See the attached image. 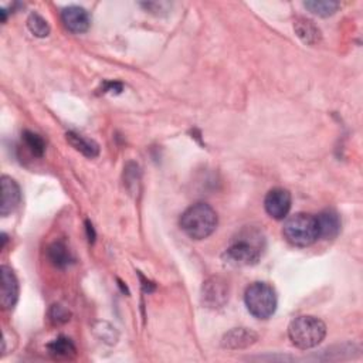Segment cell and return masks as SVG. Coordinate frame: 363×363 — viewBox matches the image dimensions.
Returning a JSON list of instances; mask_svg holds the SVG:
<instances>
[{
  "mask_svg": "<svg viewBox=\"0 0 363 363\" xmlns=\"http://www.w3.org/2000/svg\"><path fill=\"white\" fill-rule=\"evenodd\" d=\"M266 250V237L260 229L245 227L230 241L225 257L233 266H254Z\"/></svg>",
  "mask_w": 363,
  "mask_h": 363,
  "instance_id": "obj_1",
  "label": "cell"
},
{
  "mask_svg": "<svg viewBox=\"0 0 363 363\" xmlns=\"http://www.w3.org/2000/svg\"><path fill=\"white\" fill-rule=\"evenodd\" d=\"M217 213L207 203H196L186 209L180 217V227L193 240L212 236L217 227Z\"/></svg>",
  "mask_w": 363,
  "mask_h": 363,
  "instance_id": "obj_2",
  "label": "cell"
},
{
  "mask_svg": "<svg viewBox=\"0 0 363 363\" xmlns=\"http://www.w3.org/2000/svg\"><path fill=\"white\" fill-rule=\"evenodd\" d=\"M288 337L298 349H313L325 339L326 325L315 317H298L288 326Z\"/></svg>",
  "mask_w": 363,
  "mask_h": 363,
  "instance_id": "obj_3",
  "label": "cell"
},
{
  "mask_svg": "<svg viewBox=\"0 0 363 363\" xmlns=\"http://www.w3.org/2000/svg\"><path fill=\"white\" fill-rule=\"evenodd\" d=\"M284 237L295 247H310L319 239L317 216L297 213L291 216L283 229Z\"/></svg>",
  "mask_w": 363,
  "mask_h": 363,
  "instance_id": "obj_4",
  "label": "cell"
},
{
  "mask_svg": "<svg viewBox=\"0 0 363 363\" xmlns=\"http://www.w3.org/2000/svg\"><path fill=\"white\" fill-rule=\"evenodd\" d=\"M244 302L248 313L257 319H268L277 310L275 290L267 283L251 284L244 294Z\"/></svg>",
  "mask_w": 363,
  "mask_h": 363,
  "instance_id": "obj_5",
  "label": "cell"
},
{
  "mask_svg": "<svg viewBox=\"0 0 363 363\" xmlns=\"http://www.w3.org/2000/svg\"><path fill=\"white\" fill-rule=\"evenodd\" d=\"M202 299L207 308H223L229 301V286L220 277H212L203 284Z\"/></svg>",
  "mask_w": 363,
  "mask_h": 363,
  "instance_id": "obj_6",
  "label": "cell"
},
{
  "mask_svg": "<svg viewBox=\"0 0 363 363\" xmlns=\"http://www.w3.org/2000/svg\"><path fill=\"white\" fill-rule=\"evenodd\" d=\"M291 193L287 189L275 187L267 193L264 207L270 217L275 220H283L288 216L291 210Z\"/></svg>",
  "mask_w": 363,
  "mask_h": 363,
  "instance_id": "obj_7",
  "label": "cell"
},
{
  "mask_svg": "<svg viewBox=\"0 0 363 363\" xmlns=\"http://www.w3.org/2000/svg\"><path fill=\"white\" fill-rule=\"evenodd\" d=\"M62 19L67 29L75 35L86 33L91 26L90 13L80 6H68L63 9Z\"/></svg>",
  "mask_w": 363,
  "mask_h": 363,
  "instance_id": "obj_8",
  "label": "cell"
},
{
  "mask_svg": "<svg viewBox=\"0 0 363 363\" xmlns=\"http://www.w3.org/2000/svg\"><path fill=\"white\" fill-rule=\"evenodd\" d=\"M2 274V292H0V301L5 310H12L19 299V281L13 270L8 266L0 268Z\"/></svg>",
  "mask_w": 363,
  "mask_h": 363,
  "instance_id": "obj_9",
  "label": "cell"
},
{
  "mask_svg": "<svg viewBox=\"0 0 363 363\" xmlns=\"http://www.w3.org/2000/svg\"><path fill=\"white\" fill-rule=\"evenodd\" d=\"M21 202V190L17 182L9 176H2V203L0 214L8 216L13 213Z\"/></svg>",
  "mask_w": 363,
  "mask_h": 363,
  "instance_id": "obj_10",
  "label": "cell"
},
{
  "mask_svg": "<svg viewBox=\"0 0 363 363\" xmlns=\"http://www.w3.org/2000/svg\"><path fill=\"white\" fill-rule=\"evenodd\" d=\"M257 339H259V335L254 331L247 328H234L223 337L221 346L230 351L245 349L251 345H254Z\"/></svg>",
  "mask_w": 363,
  "mask_h": 363,
  "instance_id": "obj_11",
  "label": "cell"
},
{
  "mask_svg": "<svg viewBox=\"0 0 363 363\" xmlns=\"http://www.w3.org/2000/svg\"><path fill=\"white\" fill-rule=\"evenodd\" d=\"M319 239H335L341 232V218L333 210H325L317 216Z\"/></svg>",
  "mask_w": 363,
  "mask_h": 363,
  "instance_id": "obj_12",
  "label": "cell"
},
{
  "mask_svg": "<svg viewBox=\"0 0 363 363\" xmlns=\"http://www.w3.org/2000/svg\"><path fill=\"white\" fill-rule=\"evenodd\" d=\"M67 138V142L80 153H82L84 156H87L90 159L97 158L100 155V147L97 142L91 141V139L82 136L77 132H67L66 135Z\"/></svg>",
  "mask_w": 363,
  "mask_h": 363,
  "instance_id": "obj_13",
  "label": "cell"
},
{
  "mask_svg": "<svg viewBox=\"0 0 363 363\" xmlns=\"http://www.w3.org/2000/svg\"><path fill=\"white\" fill-rule=\"evenodd\" d=\"M294 30L297 36L306 44H317L321 40V30L314 21L299 17L294 21Z\"/></svg>",
  "mask_w": 363,
  "mask_h": 363,
  "instance_id": "obj_14",
  "label": "cell"
},
{
  "mask_svg": "<svg viewBox=\"0 0 363 363\" xmlns=\"http://www.w3.org/2000/svg\"><path fill=\"white\" fill-rule=\"evenodd\" d=\"M47 257L50 263L57 268H66L74 261L71 256V251L62 241H55L47 248Z\"/></svg>",
  "mask_w": 363,
  "mask_h": 363,
  "instance_id": "obj_15",
  "label": "cell"
},
{
  "mask_svg": "<svg viewBox=\"0 0 363 363\" xmlns=\"http://www.w3.org/2000/svg\"><path fill=\"white\" fill-rule=\"evenodd\" d=\"M47 351L54 357H71L75 355V345L70 338L60 337L47 345Z\"/></svg>",
  "mask_w": 363,
  "mask_h": 363,
  "instance_id": "obj_16",
  "label": "cell"
},
{
  "mask_svg": "<svg viewBox=\"0 0 363 363\" xmlns=\"http://www.w3.org/2000/svg\"><path fill=\"white\" fill-rule=\"evenodd\" d=\"M304 6L317 16L328 17L337 13L341 5L338 2H332V0H310V2H305Z\"/></svg>",
  "mask_w": 363,
  "mask_h": 363,
  "instance_id": "obj_17",
  "label": "cell"
},
{
  "mask_svg": "<svg viewBox=\"0 0 363 363\" xmlns=\"http://www.w3.org/2000/svg\"><path fill=\"white\" fill-rule=\"evenodd\" d=\"M23 141L26 144V147L29 148V151L37 156V158H41L44 155V151H46V142L44 139L35 133V132H30V131H24L23 132Z\"/></svg>",
  "mask_w": 363,
  "mask_h": 363,
  "instance_id": "obj_18",
  "label": "cell"
},
{
  "mask_svg": "<svg viewBox=\"0 0 363 363\" xmlns=\"http://www.w3.org/2000/svg\"><path fill=\"white\" fill-rule=\"evenodd\" d=\"M27 27L36 37H47L50 35V26L46 19L37 13H32L27 19Z\"/></svg>",
  "mask_w": 363,
  "mask_h": 363,
  "instance_id": "obj_19",
  "label": "cell"
},
{
  "mask_svg": "<svg viewBox=\"0 0 363 363\" xmlns=\"http://www.w3.org/2000/svg\"><path fill=\"white\" fill-rule=\"evenodd\" d=\"M71 313L66 308V306L60 304L51 305V308L48 310V319L53 325H63L70 321Z\"/></svg>",
  "mask_w": 363,
  "mask_h": 363,
  "instance_id": "obj_20",
  "label": "cell"
},
{
  "mask_svg": "<svg viewBox=\"0 0 363 363\" xmlns=\"http://www.w3.org/2000/svg\"><path fill=\"white\" fill-rule=\"evenodd\" d=\"M102 90H104V93H106V91L121 93L122 91V84H120V82H105V86Z\"/></svg>",
  "mask_w": 363,
  "mask_h": 363,
  "instance_id": "obj_21",
  "label": "cell"
},
{
  "mask_svg": "<svg viewBox=\"0 0 363 363\" xmlns=\"http://www.w3.org/2000/svg\"><path fill=\"white\" fill-rule=\"evenodd\" d=\"M87 232H89V237H90V241H94V229H93V225H90V221H87Z\"/></svg>",
  "mask_w": 363,
  "mask_h": 363,
  "instance_id": "obj_22",
  "label": "cell"
}]
</instances>
